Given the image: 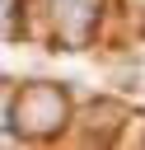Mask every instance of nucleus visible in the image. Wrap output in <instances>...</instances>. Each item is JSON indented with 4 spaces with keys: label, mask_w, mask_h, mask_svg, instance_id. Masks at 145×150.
<instances>
[{
    "label": "nucleus",
    "mask_w": 145,
    "mask_h": 150,
    "mask_svg": "<svg viewBox=\"0 0 145 150\" xmlns=\"http://www.w3.org/2000/svg\"><path fill=\"white\" fill-rule=\"evenodd\" d=\"M84 9H89V0H56V14H61L75 33H80V14H84Z\"/></svg>",
    "instance_id": "1"
}]
</instances>
